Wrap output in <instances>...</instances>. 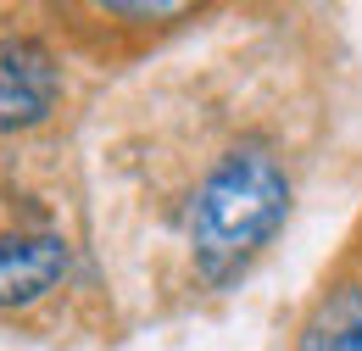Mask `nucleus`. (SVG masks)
<instances>
[{
	"mask_svg": "<svg viewBox=\"0 0 362 351\" xmlns=\"http://www.w3.org/2000/svg\"><path fill=\"white\" fill-rule=\"evenodd\" d=\"M290 168L262 139H240L223 151L189 195V257L195 273L223 290L245 279V267L273 246V234L290 218Z\"/></svg>",
	"mask_w": 362,
	"mask_h": 351,
	"instance_id": "f257e3e1",
	"label": "nucleus"
},
{
	"mask_svg": "<svg viewBox=\"0 0 362 351\" xmlns=\"http://www.w3.org/2000/svg\"><path fill=\"white\" fill-rule=\"evenodd\" d=\"M62 62L40 34H0V134L40 129L62 106Z\"/></svg>",
	"mask_w": 362,
	"mask_h": 351,
	"instance_id": "f03ea898",
	"label": "nucleus"
},
{
	"mask_svg": "<svg viewBox=\"0 0 362 351\" xmlns=\"http://www.w3.org/2000/svg\"><path fill=\"white\" fill-rule=\"evenodd\" d=\"M73 267V246L50 229H17L0 234V312L34 307L67 279Z\"/></svg>",
	"mask_w": 362,
	"mask_h": 351,
	"instance_id": "7ed1b4c3",
	"label": "nucleus"
},
{
	"mask_svg": "<svg viewBox=\"0 0 362 351\" xmlns=\"http://www.w3.org/2000/svg\"><path fill=\"white\" fill-rule=\"evenodd\" d=\"M296 351H362V279L340 273L317 290L296 329Z\"/></svg>",
	"mask_w": 362,
	"mask_h": 351,
	"instance_id": "20e7f679",
	"label": "nucleus"
}]
</instances>
